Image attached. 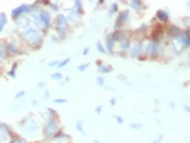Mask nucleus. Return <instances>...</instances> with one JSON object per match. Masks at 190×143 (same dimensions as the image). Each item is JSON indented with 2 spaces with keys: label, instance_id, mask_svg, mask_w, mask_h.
<instances>
[{
  "label": "nucleus",
  "instance_id": "f257e3e1",
  "mask_svg": "<svg viewBox=\"0 0 190 143\" xmlns=\"http://www.w3.org/2000/svg\"><path fill=\"white\" fill-rule=\"evenodd\" d=\"M57 130V124L54 122V121L51 120L47 122V125L45 127V132L47 135H52L54 134Z\"/></svg>",
  "mask_w": 190,
  "mask_h": 143
},
{
  "label": "nucleus",
  "instance_id": "f03ea898",
  "mask_svg": "<svg viewBox=\"0 0 190 143\" xmlns=\"http://www.w3.org/2000/svg\"><path fill=\"white\" fill-rule=\"evenodd\" d=\"M127 16H128V12H122L118 15V19H117L116 24H115V28L118 27L119 25H121L124 21L126 20Z\"/></svg>",
  "mask_w": 190,
  "mask_h": 143
},
{
  "label": "nucleus",
  "instance_id": "7ed1b4c3",
  "mask_svg": "<svg viewBox=\"0 0 190 143\" xmlns=\"http://www.w3.org/2000/svg\"><path fill=\"white\" fill-rule=\"evenodd\" d=\"M40 16H41L42 21L46 25V26L47 27H49L50 26V16H49V14L45 12H43L41 13Z\"/></svg>",
  "mask_w": 190,
  "mask_h": 143
},
{
  "label": "nucleus",
  "instance_id": "20e7f679",
  "mask_svg": "<svg viewBox=\"0 0 190 143\" xmlns=\"http://www.w3.org/2000/svg\"><path fill=\"white\" fill-rule=\"evenodd\" d=\"M26 9H27V7L25 6V5L20 6L19 8H17L14 9V10L12 11V16H19L20 14H21L22 12H24Z\"/></svg>",
  "mask_w": 190,
  "mask_h": 143
},
{
  "label": "nucleus",
  "instance_id": "39448f33",
  "mask_svg": "<svg viewBox=\"0 0 190 143\" xmlns=\"http://www.w3.org/2000/svg\"><path fill=\"white\" fill-rule=\"evenodd\" d=\"M157 16L162 21H166L168 19L167 13L166 12H163V11H158V12H157Z\"/></svg>",
  "mask_w": 190,
  "mask_h": 143
},
{
  "label": "nucleus",
  "instance_id": "423d86ee",
  "mask_svg": "<svg viewBox=\"0 0 190 143\" xmlns=\"http://www.w3.org/2000/svg\"><path fill=\"white\" fill-rule=\"evenodd\" d=\"M5 15L3 13H0V31L3 30L5 24Z\"/></svg>",
  "mask_w": 190,
  "mask_h": 143
},
{
  "label": "nucleus",
  "instance_id": "0eeeda50",
  "mask_svg": "<svg viewBox=\"0 0 190 143\" xmlns=\"http://www.w3.org/2000/svg\"><path fill=\"white\" fill-rule=\"evenodd\" d=\"M99 70L101 73H107V72H110L112 70V67L111 66H99Z\"/></svg>",
  "mask_w": 190,
  "mask_h": 143
},
{
  "label": "nucleus",
  "instance_id": "6e6552de",
  "mask_svg": "<svg viewBox=\"0 0 190 143\" xmlns=\"http://www.w3.org/2000/svg\"><path fill=\"white\" fill-rule=\"evenodd\" d=\"M113 39H112V37L110 36V37H109V39H108V40H107V42H106V44H107V48L109 49V51L110 52V53H113V52H112V44H113Z\"/></svg>",
  "mask_w": 190,
  "mask_h": 143
},
{
  "label": "nucleus",
  "instance_id": "1a4fd4ad",
  "mask_svg": "<svg viewBox=\"0 0 190 143\" xmlns=\"http://www.w3.org/2000/svg\"><path fill=\"white\" fill-rule=\"evenodd\" d=\"M117 10H118V6H117L116 3H114V4H113L111 6V8H109V16H111L113 13L116 12Z\"/></svg>",
  "mask_w": 190,
  "mask_h": 143
},
{
  "label": "nucleus",
  "instance_id": "9d476101",
  "mask_svg": "<svg viewBox=\"0 0 190 143\" xmlns=\"http://www.w3.org/2000/svg\"><path fill=\"white\" fill-rule=\"evenodd\" d=\"M5 53H6V49H5V47L3 46V44L0 43V57H3L5 56Z\"/></svg>",
  "mask_w": 190,
  "mask_h": 143
},
{
  "label": "nucleus",
  "instance_id": "9b49d317",
  "mask_svg": "<svg viewBox=\"0 0 190 143\" xmlns=\"http://www.w3.org/2000/svg\"><path fill=\"white\" fill-rule=\"evenodd\" d=\"M96 48H97V50L99 51L100 52H102V53H104L105 52H104V48L103 47V46H102V44L101 43L98 41V43H97V45H96Z\"/></svg>",
  "mask_w": 190,
  "mask_h": 143
},
{
  "label": "nucleus",
  "instance_id": "f8f14e48",
  "mask_svg": "<svg viewBox=\"0 0 190 143\" xmlns=\"http://www.w3.org/2000/svg\"><path fill=\"white\" fill-rule=\"evenodd\" d=\"M140 5V3L139 1H131V7L134 9H138Z\"/></svg>",
  "mask_w": 190,
  "mask_h": 143
},
{
  "label": "nucleus",
  "instance_id": "ddd939ff",
  "mask_svg": "<svg viewBox=\"0 0 190 143\" xmlns=\"http://www.w3.org/2000/svg\"><path fill=\"white\" fill-rule=\"evenodd\" d=\"M76 128L79 132H81V133H82L83 134H85V133H84V132H83V128L82 127V122L80 123V121H78V122L77 123V124H76Z\"/></svg>",
  "mask_w": 190,
  "mask_h": 143
},
{
  "label": "nucleus",
  "instance_id": "4468645a",
  "mask_svg": "<svg viewBox=\"0 0 190 143\" xmlns=\"http://www.w3.org/2000/svg\"><path fill=\"white\" fill-rule=\"evenodd\" d=\"M69 61V58H68V59H65V61H63L62 62H60V63L57 65V67H59V68H60V67H63V66H65V65H66L68 62Z\"/></svg>",
  "mask_w": 190,
  "mask_h": 143
},
{
  "label": "nucleus",
  "instance_id": "2eb2a0df",
  "mask_svg": "<svg viewBox=\"0 0 190 143\" xmlns=\"http://www.w3.org/2000/svg\"><path fill=\"white\" fill-rule=\"evenodd\" d=\"M88 65H89V64H83V65H78V69L80 71H83L87 67H88Z\"/></svg>",
  "mask_w": 190,
  "mask_h": 143
},
{
  "label": "nucleus",
  "instance_id": "dca6fc26",
  "mask_svg": "<svg viewBox=\"0 0 190 143\" xmlns=\"http://www.w3.org/2000/svg\"><path fill=\"white\" fill-rule=\"evenodd\" d=\"M52 78L54 79H60L62 78V75H61V74H60V73H56V74L52 75Z\"/></svg>",
  "mask_w": 190,
  "mask_h": 143
},
{
  "label": "nucleus",
  "instance_id": "f3484780",
  "mask_svg": "<svg viewBox=\"0 0 190 143\" xmlns=\"http://www.w3.org/2000/svg\"><path fill=\"white\" fill-rule=\"evenodd\" d=\"M96 82H97V83L99 84V85H100V86H102L104 84V79L102 78V77H98L97 78V80H96Z\"/></svg>",
  "mask_w": 190,
  "mask_h": 143
},
{
  "label": "nucleus",
  "instance_id": "a211bd4d",
  "mask_svg": "<svg viewBox=\"0 0 190 143\" xmlns=\"http://www.w3.org/2000/svg\"><path fill=\"white\" fill-rule=\"evenodd\" d=\"M140 127H141V125H140V124H139V123H133V124H131V125H130L131 128H135V129L140 128Z\"/></svg>",
  "mask_w": 190,
  "mask_h": 143
},
{
  "label": "nucleus",
  "instance_id": "6ab92c4d",
  "mask_svg": "<svg viewBox=\"0 0 190 143\" xmlns=\"http://www.w3.org/2000/svg\"><path fill=\"white\" fill-rule=\"evenodd\" d=\"M65 101H66L65 99H56V100H54V102H56V103H65Z\"/></svg>",
  "mask_w": 190,
  "mask_h": 143
},
{
  "label": "nucleus",
  "instance_id": "aec40b11",
  "mask_svg": "<svg viewBox=\"0 0 190 143\" xmlns=\"http://www.w3.org/2000/svg\"><path fill=\"white\" fill-rule=\"evenodd\" d=\"M24 94H25V92L21 91V92H20V93H18L16 94V98H19V97H22Z\"/></svg>",
  "mask_w": 190,
  "mask_h": 143
},
{
  "label": "nucleus",
  "instance_id": "412c9836",
  "mask_svg": "<svg viewBox=\"0 0 190 143\" xmlns=\"http://www.w3.org/2000/svg\"><path fill=\"white\" fill-rule=\"evenodd\" d=\"M162 136H160V137H158L157 138L156 140L154 141V142H153V143H160L161 141H162Z\"/></svg>",
  "mask_w": 190,
  "mask_h": 143
},
{
  "label": "nucleus",
  "instance_id": "4be33fe9",
  "mask_svg": "<svg viewBox=\"0 0 190 143\" xmlns=\"http://www.w3.org/2000/svg\"><path fill=\"white\" fill-rule=\"evenodd\" d=\"M101 109H102V106H100V105L97 106V107L96 108V113H97V114H100V113L101 112Z\"/></svg>",
  "mask_w": 190,
  "mask_h": 143
},
{
  "label": "nucleus",
  "instance_id": "5701e85b",
  "mask_svg": "<svg viewBox=\"0 0 190 143\" xmlns=\"http://www.w3.org/2000/svg\"><path fill=\"white\" fill-rule=\"evenodd\" d=\"M117 121H118V123H120V124H122V123H123V119L121 118V117H117Z\"/></svg>",
  "mask_w": 190,
  "mask_h": 143
},
{
  "label": "nucleus",
  "instance_id": "b1692460",
  "mask_svg": "<svg viewBox=\"0 0 190 143\" xmlns=\"http://www.w3.org/2000/svg\"><path fill=\"white\" fill-rule=\"evenodd\" d=\"M115 102H116V98H112L110 100V103L112 105H115Z\"/></svg>",
  "mask_w": 190,
  "mask_h": 143
},
{
  "label": "nucleus",
  "instance_id": "393cba45",
  "mask_svg": "<svg viewBox=\"0 0 190 143\" xmlns=\"http://www.w3.org/2000/svg\"><path fill=\"white\" fill-rule=\"evenodd\" d=\"M58 63H59V62H58V61H55V62H51V63H50V66H53V65H56V64H58Z\"/></svg>",
  "mask_w": 190,
  "mask_h": 143
},
{
  "label": "nucleus",
  "instance_id": "a878e982",
  "mask_svg": "<svg viewBox=\"0 0 190 143\" xmlns=\"http://www.w3.org/2000/svg\"><path fill=\"white\" fill-rule=\"evenodd\" d=\"M88 51H89V47H87V48H85V50H84V52H83V54H84V55H86L87 52H88Z\"/></svg>",
  "mask_w": 190,
  "mask_h": 143
},
{
  "label": "nucleus",
  "instance_id": "bb28decb",
  "mask_svg": "<svg viewBox=\"0 0 190 143\" xmlns=\"http://www.w3.org/2000/svg\"><path fill=\"white\" fill-rule=\"evenodd\" d=\"M12 143H21V141L20 140H18V139H16V140H14L13 141H12Z\"/></svg>",
  "mask_w": 190,
  "mask_h": 143
},
{
  "label": "nucleus",
  "instance_id": "cd10ccee",
  "mask_svg": "<svg viewBox=\"0 0 190 143\" xmlns=\"http://www.w3.org/2000/svg\"><path fill=\"white\" fill-rule=\"evenodd\" d=\"M187 36H188H188H189V30H187Z\"/></svg>",
  "mask_w": 190,
  "mask_h": 143
},
{
  "label": "nucleus",
  "instance_id": "c85d7f7f",
  "mask_svg": "<svg viewBox=\"0 0 190 143\" xmlns=\"http://www.w3.org/2000/svg\"><path fill=\"white\" fill-rule=\"evenodd\" d=\"M94 143H99V141H95Z\"/></svg>",
  "mask_w": 190,
  "mask_h": 143
}]
</instances>
